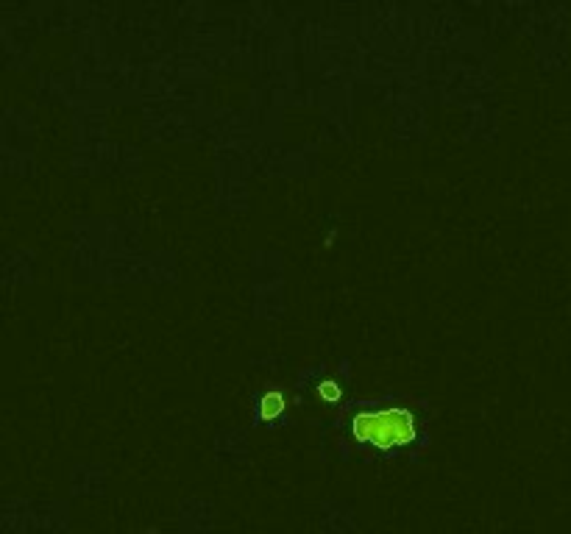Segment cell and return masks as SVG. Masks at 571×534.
<instances>
[{
  "instance_id": "obj_1",
  "label": "cell",
  "mask_w": 571,
  "mask_h": 534,
  "mask_svg": "<svg viewBox=\"0 0 571 534\" xmlns=\"http://www.w3.org/2000/svg\"><path fill=\"white\" fill-rule=\"evenodd\" d=\"M351 432L360 442L373 448H393L415 440V420L407 409H382V412H360L351 420Z\"/></svg>"
},
{
  "instance_id": "obj_2",
  "label": "cell",
  "mask_w": 571,
  "mask_h": 534,
  "mask_svg": "<svg viewBox=\"0 0 571 534\" xmlns=\"http://www.w3.org/2000/svg\"><path fill=\"white\" fill-rule=\"evenodd\" d=\"M282 409H284V398H282V393H268V396H262V400H260V418H262V420H273V418H279Z\"/></svg>"
},
{
  "instance_id": "obj_3",
  "label": "cell",
  "mask_w": 571,
  "mask_h": 534,
  "mask_svg": "<svg viewBox=\"0 0 571 534\" xmlns=\"http://www.w3.org/2000/svg\"><path fill=\"white\" fill-rule=\"evenodd\" d=\"M321 396L326 400H337L340 398V387H337L335 381H324V384H321Z\"/></svg>"
}]
</instances>
